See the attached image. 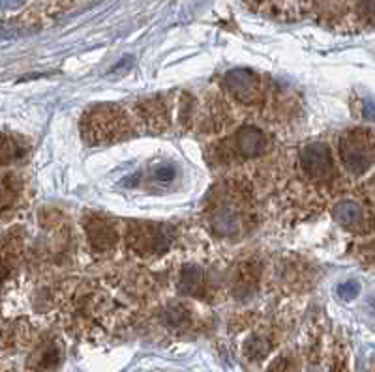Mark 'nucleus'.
<instances>
[{"mask_svg": "<svg viewBox=\"0 0 375 372\" xmlns=\"http://www.w3.org/2000/svg\"><path fill=\"white\" fill-rule=\"evenodd\" d=\"M340 157L347 171L353 174H364L371 165L374 157V142L366 131H349L341 137Z\"/></svg>", "mask_w": 375, "mask_h": 372, "instance_id": "1", "label": "nucleus"}, {"mask_svg": "<svg viewBox=\"0 0 375 372\" xmlns=\"http://www.w3.org/2000/svg\"><path fill=\"white\" fill-rule=\"evenodd\" d=\"M130 240L133 247L141 253L163 251L169 245L171 234L169 228L163 225H153V223H133L130 230Z\"/></svg>", "mask_w": 375, "mask_h": 372, "instance_id": "2", "label": "nucleus"}, {"mask_svg": "<svg viewBox=\"0 0 375 372\" xmlns=\"http://www.w3.org/2000/svg\"><path fill=\"white\" fill-rule=\"evenodd\" d=\"M302 171L306 176L317 181H327L334 176V163L324 144H308L302 152Z\"/></svg>", "mask_w": 375, "mask_h": 372, "instance_id": "3", "label": "nucleus"}, {"mask_svg": "<svg viewBox=\"0 0 375 372\" xmlns=\"http://www.w3.org/2000/svg\"><path fill=\"white\" fill-rule=\"evenodd\" d=\"M229 92L240 101H255L259 96V77L250 70H233L225 77Z\"/></svg>", "mask_w": 375, "mask_h": 372, "instance_id": "4", "label": "nucleus"}, {"mask_svg": "<svg viewBox=\"0 0 375 372\" xmlns=\"http://www.w3.org/2000/svg\"><path fill=\"white\" fill-rule=\"evenodd\" d=\"M122 112H113V109H106L103 112H96L92 116V124L86 122L85 131L94 133L96 141H111L113 133L122 129Z\"/></svg>", "mask_w": 375, "mask_h": 372, "instance_id": "5", "label": "nucleus"}, {"mask_svg": "<svg viewBox=\"0 0 375 372\" xmlns=\"http://www.w3.org/2000/svg\"><path fill=\"white\" fill-rule=\"evenodd\" d=\"M62 361L61 348L55 342H43L36 348L34 354L29 359V367L38 372H53L58 368Z\"/></svg>", "mask_w": 375, "mask_h": 372, "instance_id": "6", "label": "nucleus"}, {"mask_svg": "<svg viewBox=\"0 0 375 372\" xmlns=\"http://www.w3.org/2000/svg\"><path fill=\"white\" fill-rule=\"evenodd\" d=\"M86 234L91 238V243L100 251L111 249L117 242V232L102 217H92L86 221Z\"/></svg>", "mask_w": 375, "mask_h": 372, "instance_id": "7", "label": "nucleus"}, {"mask_svg": "<svg viewBox=\"0 0 375 372\" xmlns=\"http://www.w3.org/2000/svg\"><path fill=\"white\" fill-rule=\"evenodd\" d=\"M19 262V242L16 236H0V279H8Z\"/></svg>", "mask_w": 375, "mask_h": 372, "instance_id": "8", "label": "nucleus"}, {"mask_svg": "<svg viewBox=\"0 0 375 372\" xmlns=\"http://www.w3.org/2000/svg\"><path fill=\"white\" fill-rule=\"evenodd\" d=\"M237 144H239V152L244 157H257L267 148V139L259 129L248 127L237 135Z\"/></svg>", "mask_w": 375, "mask_h": 372, "instance_id": "9", "label": "nucleus"}, {"mask_svg": "<svg viewBox=\"0 0 375 372\" xmlns=\"http://www.w3.org/2000/svg\"><path fill=\"white\" fill-rule=\"evenodd\" d=\"M21 193V181L16 174H0V211L16 206Z\"/></svg>", "mask_w": 375, "mask_h": 372, "instance_id": "10", "label": "nucleus"}, {"mask_svg": "<svg viewBox=\"0 0 375 372\" xmlns=\"http://www.w3.org/2000/svg\"><path fill=\"white\" fill-rule=\"evenodd\" d=\"M334 216L347 228H360L364 225V210L355 202H341L334 208Z\"/></svg>", "mask_w": 375, "mask_h": 372, "instance_id": "11", "label": "nucleus"}, {"mask_svg": "<svg viewBox=\"0 0 375 372\" xmlns=\"http://www.w3.org/2000/svg\"><path fill=\"white\" fill-rule=\"evenodd\" d=\"M25 144L16 135L0 131V165L16 161V159L25 156Z\"/></svg>", "mask_w": 375, "mask_h": 372, "instance_id": "12", "label": "nucleus"}, {"mask_svg": "<svg viewBox=\"0 0 375 372\" xmlns=\"http://www.w3.org/2000/svg\"><path fill=\"white\" fill-rule=\"evenodd\" d=\"M270 350V344L267 339L263 337H250L244 344V354L246 357H250L252 361H257V359H263Z\"/></svg>", "mask_w": 375, "mask_h": 372, "instance_id": "13", "label": "nucleus"}, {"mask_svg": "<svg viewBox=\"0 0 375 372\" xmlns=\"http://www.w3.org/2000/svg\"><path fill=\"white\" fill-rule=\"evenodd\" d=\"M201 285V272L197 267H186L183 273V282H180V290L186 294H195Z\"/></svg>", "mask_w": 375, "mask_h": 372, "instance_id": "14", "label": "nucleus"}, {"mask_svg": "<svg viewBox=\"0 0 375 372\" xmlns=\"http://www.w3.org/2000/svg\"><path fill=\"white\" fill-rule=\"evenodd\" d=\"M269 372H297V367H294L293 361H289L287 357H279L278 361L269 368Z\"/></svg>", "mask_w": 375, "mask_h": 372, "instance_id": "15", "label": "nucleus"}, {"mask_svg": "<svg viewBox=\"0 0 375 372\" xmlns=\"http://www.w3.org/2000/svg\"><path fill=\"white\" fill-rule=\"evenodd\" d=\"M338 292H340V296L344 297V299H351V297H355L356 294V285H353V282H351V285H344Z\"/></svg>", "mask_w": 375, "mask_h": 372, "instance_id": "16", "label": "nucleus"}, {"mask_svg": "<svg viewBox=\"0 0 375 372\" xmlns=\"http://www.w3.org/2000/svg\"><path fill=\"white\" fill-rule=\"evenodd\" d=\"M173 174H175V171H173L171 166H162V169H160V171L156 172V178L168 181V180H171Z\"/></svg>", "mask_w": 375, "mask_h": 372, "instance_id": "17", "label": "nucleus"}, {"mask_svg": "<svg viewBox=\"0 0 375 372\" xmlns=\"http://www.w3.org/2000/svg\"><path fill=\"white\" fill-rule=\"evenodd\" d=\"M371 305H374V309H375V299H374V302H371Z\"/></svg>", "mask_w": 375, "mask_h": 372, "instance_id": "18", "label": "nucleus"}]
</instances>
